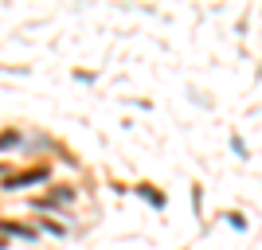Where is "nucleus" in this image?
<instances>
[{
    "mask_svg": "<svg viewBox=\"0 0 262 250\" xmlns=\"http://www.w3.org/2000/svg\"><path fill=\"white\" fill-rule=\"evenodd\" d=\"M43 168H35V172H24V176H12L8 180V188H20V184H35V180H43Z\"/></svg>",
    "mask_w": 262,
    "mask_h": 250,
    "instance_id": "1",
    "label": "nucleus"
}]
</instances>
